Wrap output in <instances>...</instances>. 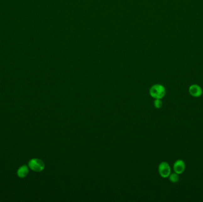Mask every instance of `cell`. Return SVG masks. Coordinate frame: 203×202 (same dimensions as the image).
<instances>
[{
  "label": "cell",
  "instance_id": "6da1fadb",
  "mask_svg": "<svg viewBox=\"0 0 203 202\" xmlns=\"http://www.w3.org/2000/svg\"><path fill=\"white\" fill-rule=\"evenodd\" d=\"M149 94L154 99H162L166 95V88L163 85L156 84L150 88Z\"/></svg>",
  "mask_w": 203,
  "mask_h": 202
},
{
  "label": "cell",
  "instance_id": "7a4b0ae2",
  "mask_svg": "<svg viewBox=\"0 0 203 202\" xmlns=\"http://www.w3.org/2000/svg\"><path fill=\"white\" fill-rule=\"evenodd\" d=\"M29 166L30 169L36 172H40L45 168V164L40 159H32L29 163Z\"/></svg>",
  "mask_w": 203,
  "mask_h": 202
},
{
  "label": "cell",
  "instance_id": "3957f363",
  "mask_svg": "<svg viewBox=\"0 0 203 202\" xmlns=\"http://www.w3.org/2000/svg\"><path fill=\"white\" fill-rule=\"evenodd\" d=\"M158 171L160 175L163 178H168L171 173L170 165L167 162H162L158 167Z\"/></svg>",
  "mask_w": 203,
  "mask_h": 202
},
{
  "label": "cell",
  "instance_id": "277c9868",
  "mask_svg": "<svg viewBox=\"0 0 203 202\" xmlns=\"http://www.w3.org/2000/svg\"><path fill=\"white\" fill-rule=\"evenodd\" d=\"M185 168H186L185 163L182 159L176 160L173 166V169L174 172L177 173L178 174H182L185 171Z\"/></svg>",
  "mask_w": 203,
  "mask_h": 202
},
{
  "label": "cell",
  "instance_id": "5b68a950",
  "mask_svg": "<svg viewBox=\"0 0 203 202\" xmlns=\"http://www.w3.org/2000/svg\"><path fill=\"white\" fill-rule=\"evenodd\" d=\"M188 91L190 94L194 97H200L203 94V89L197 84H192L190 87Z\"/></svg>",
  "mask_w": 203,
  "mask_h": 202
},
{
  "label": "cell",
  "instance_id": "8992f818",
  "mask_svg": "<svg viewBox=\"0 0 203 202\" xmlns=\"http://www.w3.org/2000/svg\"><path fill=\"white\" fill-rule=\"evenodd\" d=\"M29 173V168L27 165L22 166L17 171V175L20 178L25 177Z\"/></svg>",
  "mask_w": 203,
  "mask_h": 202
},
{
  "label": "cell",
  "instance_id": "52a82bcc",
  "mask_svg": "<svg viewBox=\"0 0 203 202\" xmlns=\"http://www.w3.org/2000/svg\"><path fill=\"white\" fill-rule=\"evenodd\" d=\"M169 180L173 183H176L177 182H178L179 180V174H178L176 173H170V174L169 176Z\"/></svg>",
  "mask_w": 203,
  "mask_h": 202
},
{
  "label": "cell",
  "instance_id": "ba28073f",
  "mask_svg": "<svg viewBox=\"0 0 203 202\" xmlns=\"http://www.w3.org/2000/svg\"><path fill=\"white\" fill-rule=\"evenodd\" d=\"M163 106L162 99H155L154 101V106L156 109H160Z\"/></svg>",
  "mask_w": 203,
  "mask_h": 202
}]
</instances>
